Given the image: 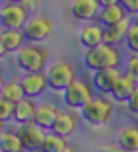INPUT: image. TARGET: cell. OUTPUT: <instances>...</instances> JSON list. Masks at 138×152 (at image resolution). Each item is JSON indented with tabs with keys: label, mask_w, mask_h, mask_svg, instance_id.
<instances>
[{
	"label": "cell",
	"mask_w": 138,
	"mask_h": 152,
	"mask_svg": "<svg viewBox=\"0 0 138 152\" xmlns=\"http://www.w3.org/2000/svg\"><path fill=\"white\" fill-rule=\"evenodd\" d=\"M80 113L84 117V121H88L89 125H105L107 121L113 117L115 113V105L109 98H105V94H94V98H89L88 102L80 107Z\"/></svg>",
	"instance_id": "obj_1"
},
{
	"label": "cell",
	"mask_w": 138,
	"mask_h": 152,
	"mask_svg": "<svg viewBox=\"0 0 138 152\" xmlns=\"http://www.w3.org/2000/svg\"><path fill=\"white\" fill-rule=\"evenodd\" d=\"M16 66L25 74V72H43L47 63H49V53L37 43L23 45L16 53Z\"/></svg>",
	"instance_id": "obj_2"
},
{
	"label": "cell",
	"mask_w": 138,
	"mask_h": 152,
	"mask_svg": "<svg viewBox=\"0 0 138 152\" xmlns=\"http://www.w3.org/2000/svg\"><path fill=\"white\" fill-rule=\"evenodd\" d=\"M47 78H49V88L54 92H62L66 90L72 82L78 78L76 66L68 61H54L53 64L47 66Z\"/></svg>",
	"instance_id": "obj_3"
},
{
	"label": "cell",
	"mask_w": 138,
	"mask_h": 152,
	"mask_svg": "<svg viewBox=\"0 0 138 152\" xmlns=\"http://www.w3.org/2000/svg\"><path fill=\"white\" fill-rule=\"evenodd\" d=\"M95 86L92 80H84V78H76L66 90H62V102L66 103L70 109H80L89 98H94Z\"/></svg>",
	"instance_id": "obj_4"
},
{
	"label": "cell",
	"mask_w": 138,
	"mask_h": 152,
	"mask_svg": "<svg viewBox=\"0 0 138 152\" xmlns=\"http://www.w3.org/2000/svg\"><path fill=\"white\" fill-rule=\"evenodd\" d=\"M29 20V10L22 2H4L0 6V22L4 29H23Z\"/></svg>",
	"instance_id": "obj_5"
},
{
	"label": "cell",
	"mask_w": 138,
	"mask_h": 152,
	"mask_svg": "<svg viewBox=\"0 0 138 152\" xmlns=\"http://www.w3.org/2000/svg\"><path fill=\"white\" fill-rule=\"evenodd\" d=\"M53 27L54 26L51 22V18L35 14V16H29L27 23L23 26V33H25V39L29 43H41L53 33Z\"/></svg>",
	"instance_id": "obj_6"
},
{
	"label": "cell",
	"mask_w": 138,
	"mask_h": 152,
	"mask_svg": "<svg viewBox=\"0 0 138 152\" xmlns=\"http://www.w3.org/2000/svg\"><path fill=\"white\" fill-rule=\"evenodd\" d=\"M18 134L27 152H41V146H43V140L47 133H45V129L41 125H37L35 121H29V123H22L18 127Z\"/></svg>",
	"instance_id": "obj_7"
},
{
	"label": "cell",
	"mask_w": 138,
	"mask_h": 152,
	"mask_svg": "<svg viewBox=\"0 0 138 152\" xmlns=\"http://www.w3.org/2000/svg\"><path fill=\"white\" fill-rule=\"evenodd\" d=\"M103 31H105V26L99 22H86L78 31V41H80L82 47L86 49H95L103 43Z\"/></svg>",
	"instance_id": "obj_8"
},
{
	"label": "cell",
	"mask_w": 138,
	"mask_h": 152,
	"mask_svg": "<svg viewBox=\"0 0 138 152\" xmlns=\"http://www.w3.org/2000/svg\"><path fill=\"white\" fill-rule=\"evenodd\" d=\"M70 12L78 22H94L101 12L99 0H70Z\"/></svg>",
	"instance_id": "obj_9"
},
{
	"label": "cell",
	"mask_w": 138,
	"mask_h": 152,
	"mask_svg": "<svg viewBox=\"0 0 138 152\" xmlns=\"http://www.w3.org/2000/svg\"><path fill=\"white\" fill-rule=\"evenodd\" d=\"M25 41L27 39L23 29H2V33H0V53L4 57L10 53H18Z\"/></svg>",
	"instance_id": "obj_10"
},
{
	"label": "cell",
	"mask_w": 138,
	"mask_h": 152,
	"mask_svg": "<svg viewBox=\"0 0 138 152\" xmlns=\"http://www.w3.org/2000/svg\"><path fill=\"white\" fill-rule=\"evenodd\" d=\"M121 74H123V72H121L119 68H99V70H95L94 76H92L95 92H99V94H111L113 86L119 80Z\"/></svg>",
	"instance_id": "obj_11"
},
{
	"label": "cell",
	"mask_w": 138,
	"mask_h": 152,
	"mask_svg": "<svg viewBox=\"0 0 138 152\" xmlns=\"http://www.w3.org/2000/svg\"><path fill=\"white\" fill-rule=\"evenodd\" d=\"M22 84L25 90V96L37 98L49 88V78H47V72H25L22 78Z\"/></svg>",
	"instance_id": "obj_12"
},
{
	"label": "cell",
	"mask_w": 138,
	"mask_h": 152,
	"mask_svg": "<svg viewBox=\"0 0 138 152\" xmlns=\"http://www.w3.org/2000/svg\"><path fill=\"white\" fill-rule=\"evenodd\" d=\"M138 86V82L134 80L130 74H126V72H123V74L119 76V80L115 82V86H113L111 90V98L115 99V102H121V103H126L130 98V94L134 92V88Z\"/></svg>",
	"instance_id": "obj_13"
},
{
	"label": "cell",
	"mask_w": 138,
	"mask_h": 152,
	"mask_svg": "<svg viewBox=\"0 0 138 152\" xmlns=\"http://www.w3.org/2000/svg\"><path fill=\"white\" fill-rule=\"evenodd\" d=\"M97 49V57H99V66L101 68H119L123 63V55L117 49V45H109V43H101Z\"/></svg>",
	"instance_id": "obj_14"
},
{
	"label": "cell",
	"mask_w": 138,
	"mask_h": 152,
	"mask_svg": "<svg viewBox=\"0 0 138 152\" xmlns=\"http://www.w3.org/2000/svg\"><path fill=\"white\" fill-rule=\"evenodd\" d=\"M130 18L126 16L125 20L113 23V26H105V31H103V43H109V45H119L121 41H125L126 31L130 27Z\"/></svg>",
	"instance_id": "obj_15"
},
{
	"label": "cell",
	"mask_w": 138,
	"mask_h": 152,
	"mask_svg": "<svg viewBox=\"0 0 138 152\" xmlns=\"http://www.w3.org/2000/svg\"><path fill=\"white\" fill-rule=\"evenodd\" d=\"M37 107H39V103L35 102L33 98L25 96L23 99H20L16 103V111H14V121L16 123H29V121L35 119V113H37Z\"/></svg>",
	"instance_id": "obj_16"
},
{
	"label": "cell",
	"mask_w": 138,
	"mask_h": 152,
	"mask_svg": "<svg viewBox=\"0 0 138 152\" xmlns=\"http://www.w3.org/2000/svg\"><path fill=\"white\" fill-rule=\"evenodd\" d=\"M76 129H78V117L72 111H60L54 125L51 127V131L60 134V137H70L72 133H76Z\"/></svg>",
	"instance_id": "obj_17"
},
{
	"label": "cell",
	"mask_w": 138,
	"mask_h": 152,
	"mask_svg": "<svg viewBox=\"0 0 138 152\" xmlns=\"http://www.w3.org/2000/svg\"><path fill=\"white\" fill-rule=\"evenodd\" d=\"M58 115H60V109H58L53 102H45V103H39L33 121H35L37 125H41L43 129H51V127L54 125V121H57Z\"/></svg>",
	"instance_id": "obj_18"
},
{
	"label": "cell",
	"mask_w": 138,
	"mask_h": 152,
	"mask_svg": "<svg viewBox=\"0 0 138 152\" xmlns=\"http://www.w3.org/2000/svg\"><path fill=\"white\" fill-rule=\"evenodd\" d=\"M117 144L126 152H138V125H125L117 134Z\"/></svg>",
	"instance_id": "obj_19"
},
{
	"label": "cell",
	"mask_w": 138,
	"mask_h": 152,
	"mask_svg": "<svg viewBox=\"0 0 138 152\" xmlns=\"http://www.w3.org/2000/svg\"><path fill=\"white\" fill-rule=\"evenodd\" d=\"M129 16V12L125 10V6L121 4H111V6H103L101 12L97 16V22L103 23V26H113V23L121 22V20H125Z\"/></svg>",
	"instance_id": "obj_20"
},
{
	"label": "cell",
	"mask_w": 138,
	"mask_h": 152,
	"mask_svg": "<svg viewBox=\"0 0 138 152\" xmlns=\"http://www.w3.org/2000/svg\"><path fill=\"white\" fill-rule=\"evenodd\" d=\"M0 150L2 152H25L22 139H20L18 131H8L4 129L0 133Z\"/></svg>",
	"instance_id": "obj_21"
},
{
	"label": "cell",
	"mask_w": 138,
	"mask_h": 152,
	"mask_svg": "<svg viewBox=\"0 0 138 152\" xmlns=\"http://www.w3.org/2000/svg\"><path fill=\"white\" fill-rule=\"evenodd\" d=\"M2 98L10 99V102L18 103L20 99L25 98V90H23L22 80H8L2 84Z\"/></svg>",
	"instance_id": "obj_22"
},
{
	"label": "cell",
	"mask_w": 138,
	"mask_h": 152,
	"mask_svg": "<svg viewBox=\"0 0 138 152\" xmlns=\"http://www.w3.org/2000/svg\"><path fill=\"white\" fill-rule=\"evenodd\" d=\"M68 148L66 142V137H60L57 133H47L45 134V140H43V146H41V152H62Z\"/></svg>",
	"instance_id": "obj_23"
},
{
	"label": "cell",
	"mask_w": 138,
	"mask_h": 152,
	"mask_svg": "<svg viewBox=\"0 0 138 152\" xmlns=\"http://www.w3.org/2000/svg\"><path fill=\"white\" fill-rule=\"evenodd\" d=\"M125 47L129 53H138V20H134L130 23L126 37H125Z\"/></svg>",
	"instance_id": "obj_24"
},
{
	"label": "cell",
	"mask_w": 138,
	"mask_h": 152,
	"mask_svg": "<svg viewBox=\"0 0 138 152\" xmlns=\"http://www.w3.org/2000/svg\"><path fill=\"white\" fill-rule=\"evenodd\" d=\"M84 66L88 68V70L95 72L99 70V57H97V49H86L84 53Z\"/></svg>",
	"instance_id": "obj_25"
},
{
	"label": "cell",
	"mask_w": 138,
	"mask_h": 152,
	"mask_svg": "<svg viewBox=\"0 0 138 152\" xmlns=\"http://www.w3.org/2000/svg\"><path fill=\"white\" fill-rule=\"evenodd\" d=\"M14 111H16V103L6 98H0V119L2 121L14 119Z\"/></svg>",
	"instance_id": "obj_26"
},
{
	"label": "cell",
	"mask_w": 138,
	"mask_h": 152,
	"mask_svg": "<svg viewBox=\"0 0 138 152\" xmlns=\"http://www.w3.org/2000/svg\"><path fill=\"white\" fill-rule=\"evenodd\" d=\"M125 72L138 82V53H130L125 61Z\"/></svg>",
	"instance_id": "obj_27"
},
{
	"label": "cell",
	"mask_w": 138,
	"mask_h": 152,
	"mask_svg": "<svg viewBox=\"0 0 138 152\" xmlns=\"http://www.w3.org/2000/svg\"><path fill=\"white\" fill-rule=\"evenodd\" d=\"M126 107H129V111H130V113H134V115L138 113V86L134 88L132 94H130L129 102H126Z\"/></svg>",
	"instance_id": "obj_28"
},
{
	"label": "cell",
	"mask_w": 138,
	"mask_h": 152,
	"mask_svg": "<svg viewBox=\"0 0 138 152\" xmlns=\"http://www.w3.org/2000/svg\"><path fill=\"white\" fill-rule=\"evenodd\" d=\"M121 4L125 6L129 16H136L138 14V0H121Z\"/></svg>",
	"instance_id": "obj_29"
},
{
	"label": "cell",
	"mask_w": 138,
	"mask_h": 152,
	"mask_svg": "<svg viewBox=\"0 0 138 152\" xmlns=\"http://www.w3.org/2000/svg\"><path fill=\"white\" fill-rule=\"evenodd\" d=\"M99 152H126L123 146H119V144H111V146H105V148H101Z\"/></svg>",
	"instance_id": "obj_30"
},
{
	"label": "cell",
	"mask_w": 138,
	"mask_h": 152,
	"mask_svg": "<svg viewBox=\"0 0 138 152\" xmlns=\"http://www.w3.org/2000/svg\"><path fill=\"white\" fill-rule=\"evenodd\" d=\"M121 0H99V4H101V8L103 6H111V4H119Z\"/></svg>",
	"instance_id": "obj_31"
},
{
	"label": "cell",
	"mask_w": 138,
	"mask_h": 152,
	"mask_svg": "<svg viewBox=\"0 0 138 152\" xmlns=\"http://www.w3.org/2000/svg\"><path fill=\"white\" fill-rule=\"evenodd\" d=\"M22 4L25 6V8L29 10V12H31V8H33V2H31V0H22Z\"/></svg>",
	"instance_id": "obj_32"
},
{
	"label": "cell",
	"mask_w": 138,
	"mask_h": 152,
	"mask_svg": "<svg viewBox=\"0 0 138 152\" xmlns=\"http://www.w3.org/2000/svg\"><path fill=\"white\" fill-rule=\"evenodd\" d=\"M62 152H80V150H78V148H74V146H70V144H68V148H66V150H62Z\"/></svg>",
	"instance_id": "obj_33"
},
{
	"label": "cell",
	"mask_w": 138,
	"mask_h": 152,
	"mask_svg": "<svg viewBox=\"0 0 138 152\" xmlns=\"http://www.w3.org/2000/svg\"><path fill=\"white\" fill-rule=\"evenodd\" d=\"M4 2H22V0H4Z\"/></svg>",
	"instance_id": "obj_34"
}]
</instances>
